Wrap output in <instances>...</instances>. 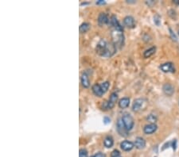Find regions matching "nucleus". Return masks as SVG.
<instances>
[{
    "mask_svg": "<svg viewBox=\"0 0 179 157\" xmlns=\"http://www.w3.org/2000/svg\"><path fill=\"white\" fill-rule=\"evenodd\" d=\"M118 99V94L114 92L112 94H111L110 99L107 102V109H112L114 106H115V102L117 101Z\"/></svg>",
    "mask_w": 179,
    "mask_h": 157,
    "instance_id": "nucleus-6",
    "label": "nucleus"
},
{
    "mask_svg": "<svg viewBox=\"0 0 179 157\" xmlns=\"http://www.w3.org/2000/svg\"><path fill=\"white\" fill-rule=\"evenodd\" d=\"M162 89H163L164 93H165L166 95H168V96H171L172 94H174V88L171 84H166L163 86V88Z\"/></svg>",
    "mask_w": 179,
    "mask_h": 157,
    "instance_id": "nucleus-11",
    "label": "nucleus"
},
{
    "mask_svg": "<svg viewBox=\"0 0 179 157\" xmlns=\"http://www.w3.org/2000/svg\"><path fill=\"white\" fill-rule=\"evenodd\" d=\"M92 91L96 95L99 97H101L104 94V92H103L100 84H95L94 86H92Z\"/></svg>",
    "mask_w": 179,
    "mask_h": 157,
    "instance_id": "nucleus-14",
    "label": "nucleus"
},
{
    "mask_svg": "<svg viewBox=\"0 0 179 157\" xmlns=\"http://www.w3.org/2000/svg\"><path fill=\"white\" fill-rule=\"evenodd\" d=\"M143 103H144V100L142 99H138L135 100L133 103V107H132V109L135 112H138L143 107Z\"/></svg>",
    "mask_w": 179,
    "mask_h": 157,
    "instance_id": "nucleus-9",
    "label": "nucleus"
},
{
    "mask_svg": "<svg viewBox=\"0 0 179 157\" xmlns=\"http://www.w3.org/2000/svg\"><path fill=\"white\" fill-rule=\"evenodd\" d=\"M88 155L87 150L85 149V148H82L79 151V157H88Z\"/></svg>",
    "mask_w": 179,
    "mask_h": 157,
    "instance_id": "nucleus-21",
    "label": "nucleus"
},
{
    "mask_svg": "<svg viewBox=\"0 0 179 157\" xmlns=\"http://www.w3.org/2000/svg\"><path fill=\"white\" fill-rule=\"evenodd\" d=\"M95 157H105V155L103 154L102 152H98L94 156Z\"/></svg>",
    "mask_w": 179,
    "mask_h": 157,
    "instance_id": "nucleus-25",
    "label": "nucleus"
},
{
    "mask_svg": "<svg viewBox=\"0 0 179 157\" xmlns=\"http://www.w3.org/2000/svg\"><path fill=\"white\" fill-rule=\"evenodd\" d=\"M160 68L164 72H174V65L170 62H167V63L162 64L161 66H160Z\"/></svg>",
    "mask_w": 179,
    "mask_h": 157,
    "instance_id": "nucleus-5",
    "label": "nucleus"
},
{
    "mask_svg": "<svg viewBox=\"0 0 179 157\" xmlns=\"http://www.w3.org/2000/svg\"><path fill=\"white\" fill-rule=\"evenodd\" d=\"M157 125L154 123H151V124H148L145 125L144 129H143V131L146 134H151V133H154L157 130Z\"/></svg>",
    "mask_w": 179,
    "mask_h": 157,
    "instance_id": "nucleus-4",
    "label": "nucleus"
},
{
    "mask_svg": "<svg viewBox=\"0 0 179 157\" xmlns=\"http://www.w3.org/2000/svg\"><path fill=\"white\" fill-rule=\"evenodd\" d=\"M91 157H95V156H91Z\"/></svg>",
    "mask_w": 179,
    "mask_h": 157,
    "instance_id": "nucleus-30",
    "label": "nucleus"
},
{
    "mask_svg": "<svg viewBox=\"0 0 179 157\" xmlns=\"http://www.w3.org/2000/svg\"><path fill=\"white\" fill-rule=\"evenodd\" d=\"M117 130L119 133L121 135V136H123V137H127L128 136V129H126L125 125L123 124V122L122 118L118 120L117 122Z\"/></svg>",
    "mask_w": 179,
    "mask_h": 157,
    "instance_id": "nucleus-3",
    "label": "nucleus"
},
{
    "mask_svg": "<svg viewBox=\"0 0 179 157\" xmlns=\"http://www.w3.org/2000/svg\"><path fill=\"white\" fill-rule=\"evenodd\" d=\"M89 27L90 25L88 23H83V24H81L80 26V33H85V32H87V31L89 30Z\"/></svg>",
    "mask_w": 179,
    "mask_h": 157,
    "instance_id": "nucleus-19",
    "label": "nucleus"
},
{
    "mask_svg": "<svg viewBox=\"0 0 179 157\" xmlns=\"http://www.w3.org/2000/svg\"><path fill=\"white\" fill-rule=\"evenodd\" d=\"M172 147H173V148H174V149H175V148H176V140H174V141L173 142V145H172Z\"/></svg>",
    "mask_w": 179,
    "mask_h": 157,
    "instance_id": "nucleus-28",
    "label": "nucleus"
},
{
    "mask_svg": "<svg viewBox=\"0 0 179 157\" xmlns=\"http://www.w3.org/2000/svg\"><path fill=\"white\" fill-rule=\"evenodd\" d=\"M174 3H176L177 5L179 6V0H174Z\"/></svg>",
    "mask_w": 179,
    "mask_h": 157,
    "instance_id": "nucleus-29",
    "label": "nucleus"
},
{
    "mask_svg": "<svg viewBox=\"0 0 179 157\" xmlns=\"http://www.w3.org/2000/svg\"><path fill=\"white\" fill-rule=\"evenodd\" d=\"M155 50H156V48L155 47H152V48H149L147 50H146L143 53V56L145 58H148L150 56H151L153 55L154 53H155Z\"/></svg>",
    "mask_w": 179,
    "mask_h": 157,
    "instance_id": "nucleus-18",
    "label": "nucleus"
},
{
    "mask_svg": "<svg viewBox=\"0 0 179 157\" xmlns=\"http://www.w3.org/2000/svg\"><path fill=\"white\" fill-rule=\"evenodd\" d=\"M147 120L149 122H151V123H154V122L157 121V117L153 114H150L148 117H147Z\"/></svg>",
    "mask_w": 179,
    "mask_h": 157,
    "instance_id": "nucleus-22",
    "label": "nucleus"
},
{
    "mask_svg": "<svg viewBox=\"0 0 179 157\" xmlns=\"http://www.w3.org/2000/svg\"><path fill=\"white\" fill-rule=\"evenodd\" d=\"M110 22H111V24H112V25L115 27V30H121V31L123 30V29L122 28V26L120 25V23H119V22H118V20H117V18H116V17H115V15L112 16Z\"/></svg>",
    "mask_w": 179,
    "mask_h": 157,
    "instance_id": "nucleus-12",
    "label": "nucleus"
},
{
    "mask_svg": "<svg viewBox=\"0 0 179 157\" xmlns=\"http://www.w3.org/2000/svg\"><path fill=\"white\" fill-rule=\"evenodd\" d=\"M135 146L132 142L128 141V140H124L120 144V147L123 150V151H126V152H128V151H130Z\"/></svg>",
    "mask_w": 179,
    "mask_h": 157,
    "instance_id": "nucleus-7",
    "label": "nucleus"
},
{
    "mask_svg": "<svg viewBox=\"0 0 179 157\" xmlns=\"http://www.w3.org/2000/svg\"><path fill=\"white\" fill-rule=\"evenodd\" d=\"M105 2L104 0H98L97 2H96V4H104Z\"/></svg>",
    "mask_w": 179,
    "mask_h": 157,
    "instance_id": "nucleus-27",
    "label": "nucleus"
},
{
    "mask_svg": "<svg viewBox=\"0 0 179 157\" xmlns=\"http://www.w3.org/2000/svg\"><path fill=\"white\" fill-rule=\"evenodd\" d=\"M109 22V19L107 18V15L105 13H100V15L98 17V22L100 25L107 24Z\"/></svg>",
    "mask_w": 179,
    "mask_h": 157,
    "instance_id": "nucleus-13",
    "label": "nucleus"
},
{
    "mask_svg": "<svg viewBox=\"0 0 179 157\" xmlns=\"http://www.w3.org/2000/svg\"><path fill=\"white\" fill-rule=\"evenodd\" d=\"M81 84L83 85L84 87H88L90 86V81L89 78H88V76L86 73H84L81 76Z\"/></svg>",
    "mask_w": 179,
    "mask_h": 157,
    "instance_id": "nucleus-16",
    "label": "nucleus"
},
{
    "mask_svg": "<svg viewBox=\"0 0 179 157\" xmlns=\"http://www.w3.org/2000/svg\"><path fill=\"white\" fill-rule=\"evenodd\" d=\"M159 19H160V18H159V16H155V17H154V22L156 23V25H158L160 24V21H159Z\"/></svg>",
    "mask_w": 179,
    "mask_h": 157,
    "instance_id": "nucleus-24",
    "label": "nucleus"
},
{
    "mask_svg": "<svg viewBox=\"0 0 179 157\" xmlns=\"http://www.w3.org/2000/svg\"><path fill=\"white\" fill-rule=\"evenodd\" d=\"M113 39L115 41V45H122L123 44V34L121 30H115L112 33Z\"/></svg>",
    "mask_w": 179,
    "mask_h": 157,
    "instance_id": "nucleus-2",
    "label": "nucleus"
},
{
    "mask_svg": "<svg viewBox=\"0 0 179 157\" xmlns=\"http://www.w3.org/2000/svg\"><path fill=\"white\" fill-rule=\"evenodd\" d=\"M100 86H101V89H102L103 92H104V94L107 92V91L109 88V83L108 82H104V83H103L102 84H100Z\"/></svg>",
    "mask_w": 179,
    "mask_h": 157,
    "instance_id": "nucleus-20",
    "label": "nucleus"
},
{
    "mask_svg": "<svg viewBox=\"0 0 179 157\" xmlns=\"http://www.w3.org/2000/svg\"><path fill=\"white\" fill-rule=\"evenodd\" d=\"M130 104V99L129 98H123L119 102V107L122 109H125Z\"/></svg>",
    "mask_w": 179,
    "mask_h": 157,
    "instance_id": "nucleus-15",
    "label": "nucleus"
},
{
    "mask_svg": "<svg viewBox=\"0 0 179 157\" xmlns=\"http://www.w3.org/2000/svg\"><path fill=\"white\" fill-rule=\"evenodd\" d=\"M123 124L125 125L126 129H128V131L130 130L134 126V119L132 117L130 116V114H125L122 117Z\"/></svg>",
    "mask_w": 179,
    "mask_h": 157,
    "instance_id": "nucleus-1",
    "label": "nucleus"
},
{
    "mask_svg": "<svg viewBox=\"0 0 179 157\" xmlns=\"http://www.w3.org/2000/svg\"><path fill=\"white\" fill-rule=\"evenodd\" d=\"M113 144H114V141H113L112 137H110V136H107V137H105L104 140V145L105 147L112 148Z\"/></svg>",
    "mask_w": 179,
    "mask_h": 157,
    "instance_id": "nucleus-17",
    "label": "nucleus"
},
{
    "mask_svg": "<svg viewBox=\"0 0 179 157\" xmlns=\"http://www.w3.org/2000/svg\"><path fill=\"white\" fill-rule=\"evenodd\" d=\"M104 122L105 124H108L109 122H110V118H108L107 117H105L104 118Z\"/></svg>",
    "mask_w": 179,
    "mask_h": 157,
    "instance_id": "nucleus-26",
    "label": "nucleus"
},
{
    "mask_svg": "<svg viewBox=\"0 0 179 157\" xmlns=\"http://www.w3.org/2000/svg\"><path fill=\"white\" fill-rule=\"evenodd\" d=\"M123 22L126 26H128V28H134L136 25V22L131 16H127L123 19Z\"/></svg>",
    "mask_w": 179,
    "mask_h": 157,
    "instance_id": "nucleus-8",
    "label": "nucleus"
},
{
    "mask_svg": "<svg viewBox=\"0 0 179 157\" xmlns=\"http://www.w3.org/2000/svg\"><path fill=\"white\" fill-rule=\"evenodd\" d=\"M111 157H121L120 153V152H119L118 150H114V151L112 152Z\"/></svg>",
    "mask_w": 179,
    "mask_h": 157,
    "instance_id": "nucleus-23",
    "label": "nucleus"
},
{
    "mask_svg": "<svg viewBox=\"0 0 179 157\" xmlns=\"http://www.w3.org/2000/svg\"><path fill=\"white\" fill-rule=\"evenodd\" d=\"M135 146H136L138 149H143L146 146V141L145 140L142 138V137H137L135 141Z\"/></svg>",
    "mask_w": 179,
    "mask_h": 157,
    "instance_id": "nucleus-10",
    "label": "nucleus"
}]
</instances>
